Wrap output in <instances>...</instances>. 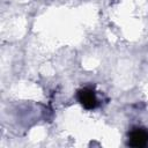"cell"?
<instances>
[{"label":"cell","mask_w":148,"mask_h":148,"mask_svg":"<svg viewBox=\"0 0 148 148\" xmlns=\"http://www.w3.org/2000/svg\"><path fill=\"white\" fill-rule=\"evenodd\" d=\"M77 99L84 109L92 110L98 105V99L95 92L89 88H83L77 92Z\"/></svg>","instance_id":"obj_1"},{"label":"cell","mask_w":148,"mask_h":148,"mask_svg":"<svg viewBox=\"0 0 148 148\" xmlns=\"http://www.w3.org/2000/svg\"><path fill=\"white\" fill-rule=\"evenodd\" d=\"M128 145L132 147H145L148 145V132L143 128H134L128 135Z\"/></svg>","instance_id":"obj_2"}]
</instances>
